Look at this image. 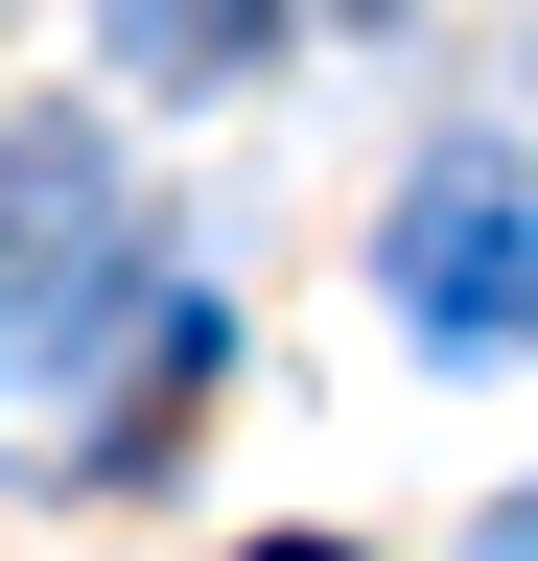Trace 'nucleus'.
Masks as SVG:
<instances>
[{"mask_svg": "<svg viewBox=\"0 0 538 561\" xmlns=\"http://www.w3.org/2000/svg\"><path fill=\"white\" fill-rule=\"evenodd\" d=\"M257 561H352V538H257Z\"/></svg>", "mask_w": 538, "mask_h": 561, "instance_id": "5", "label": "nucleus"}, {"mask_svg": "<svg viewBox=\"0 0 538 561\" xmlns=\"http://www.w3.org/2000/svg\"><path fill=\"white\" fill-rule=\"evenodd\" d=\"M375 280H398V328H422L445 375H492V351H538V187L492 164V140H445V164L398 187Z\"/></svg>", "mask_w": 538, "mask_h": 561, "instance_id": "1", "label": "nucleus"}, {"mask_svg": "<svg viewBox=\"0 0 538 561\" xmlns=\"http://www.w3.org/2000/svg\"><path fill=\"white\" fill-rule=\"evenodd\" d=\"M94 280H117V164L47 117V140H0V351L47 305H94Z\"/></svg>", "mask_w": 538, "mask_h": 561, "instance_id": "2", "label": "nucleus"}, {"mask_svg": "<svg viewBox=\"0 0 538 561\" xmlns=\"http://www.w3.org/2000/svg\"><path fill=\"white\" fill-rule=\"evenodd\" d=\"M468 561H538V491H515V515H492V538H468Z\"/></svg>", "mask_w": 538, "mask_h": 561, "instance_id": "4", "label": "nucleus"}, {"mask_svg": "<svg viewBox=\"0 0 538 561\" xmlns=\"http://www.w3.org/2000/svg\"><path fill=\"white\" fill-rule=\"evenodd\" d=\"M94 47L141 94H234V70H282V0H94Z\"/></svg>", "mask_w": 538, "mask_h": 561, "instance_id": "3", "label": "nucleus"}]
</instances>
